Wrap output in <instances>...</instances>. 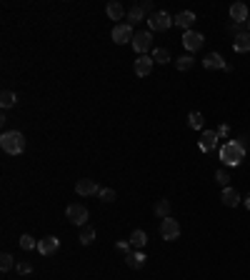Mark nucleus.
<instances>
[{
  "label": "nucleus",
  "mask_w": 250,
  "mask_h": 280,
  "mask_svg": "<svg viewBox=\"0 0 250 280\" xmlns=\"http://www.w3.org/2000/svg\"><path fill=\"white\" fill-rule=\"evenodd\" d=\"M218 155H220L223 165H228V168H238V165L245 160V148H243L238 140H228V143L218 150Z\"/></svg>",
  "instance_id": "obj_1"
},
{
  "label": "nucleus",
  "mask_w": 250,
  "mask_h": 280,
  "mask_svg": "<svg viewBox=\"0 0 250 280\" xmlns=\"http://www.w3.org/2000/svg\"><path fill=\"white\" fill-rule=\"evenodd\" d=\"M0 148L8 155H20L25 150V135L20 130H8V133L0 135Z\"/></svg>",
  "instance_id": "obj_2"
},
{
  "label": "nucleus",
  "mask_w": 250,
  "mask_h": 280,
  "mask_svg": "<svg viewBox=\"0 0 250 280\" xmlns=\"http://www.w3.org/2000/svg\"><path fill=\"white\" fill-rule=\"evenodd\" d=\"M175 20L165 13V10H158V13H153L150 18H148V25H150V33H165L170 25H173Z\"/></svg>",
  "instance_id": "obj_3"
},
{
  "label": "nucleus",
  "mask_w": 250,
  "mask_h": 280,
  "mask_svg": "<svg viewBox=\"0 0 250 280\" xmlns=\"http://www.w3.org/2000/svg\"><path fill=\"white\" fill-rule=\"evenodd\" d=\"M110 38L115 40V45H125V43H133L135 33H133V25L130 23H115Z\"/></svg>",
  "instance_id": "obj_4"
},
{
  "label": "nucleus",
  "mask_w": 250,
  "mask_h": 280,
  "mask_svg": "<svg viewBox=\"0 0 250 280\" xmlns=\"http://www.w3.org/2000/svg\"><path fill=\"white\" fill-rule=\"evenodd\" d=\"M133 50L138 53V55H145L150 48H153V33L150 30H140V33H135V38H133Z\"/></svg>",
  "instance_id": "obj_5"
},
{
  "label": "nucleus",
  "mask_w": 250,
  "mask_h": 280,
  "mask_svg": "<svg viewBox=\"0 0 250 280\" xmlns=\"http://www.w3.org/2000/svg\"><path fill=\"white\" fill-rule=\"evenodd\" d=\"M65 215H68V220H70L73 225H80V228H85V223H88V208H85V205H80V203H73V205H68Z\"/></svg>",
  "instance_id": "obj_6"
},
{
  "label": "nucleus",
  "mask_w": 250,
  "mask_h": 280,
  "mask_svg": "<svg viewBox=\"0 0 250 280\" xmlns=\"http://www.w3.org/2000/svg\"><path fill=\"white\" fill-rule=\"evenodd\" d=\"M160 238L163 240H178L180 238V223L173 220V218L160 220Z\"/></svg>",
  "instance_id": "obj_7"
},
{
  "label": "nucleus",
  "mask_w": 250,
  "mask_h": 280,
  "mask_svg": "<svg viewBox=\"0 0 250 280\" xmlns=\"http://www.w3.org/2000/svg\"><path fill=\"white\" fill-rule=\"evenodd\" d=\"M203 43H205L203 33H195V30H185V33H183V45H185L190 53L200 50V48H203Z\"/></svg>",
  "instance_id": "obj_8"
},
{
  "label": "nucleus",
  "mask_w": 250,
  "mask_h": 280,
  "mask_svg": "<svg viewBox=\"0 0 250 280\" xmlns=\"http://www.w3.org/2000/svg\"><path fill=\"white\" fill-rule=\"evenodd\" d=\"M75 193H78L80 198H88V195H98V193H100V188H98V183H95V180L83 178V180H78V183H75Z\"/></svg>",
  "instance_id": "obj_9"
},
{
  "label": "nucleus",
  "mask_w": 250,
  "mask_h": 280,
  "mask_svg": "<svg viewBox=\"0 0 250 280\" xmlns=\"http://www.w3.org/2000/svg\"><path fill=\"white\" fill-rule=\"evenodd\" d=\"M153 63H155V60H153L150 55H138V58H135V75H138V78H148L150 70H153Z\"/></svg>",
  "instance_id": "obj_10"
},
{
  "label": "nucleus",
  "mask_w": 250,
  "mask_h": 280,
  "mask_svg": "<svg viewBox=\"0 0 250 280\" xmlns=\"http://www.w3.org/2000/svg\"><path fill=\"white\" fill-rule=\"evenodd\" d=\"M218 140H220V138H218V133H215V130H203V135H200V143H198V145H200V150H203V153H213V150H215V145H218Z\"/></svg>",
  "instance_id": "obj_11"
},
{
  "label": "nucleus",
  "mask_w": 250,
  "mask_h": 280,
  "mask_svg": "<svg viewBox=\"0 0 250 280\" xmlns=\"http://www.w3.org/2000/svg\"><path fill=\"white\" fill-rule=\"evenodd\" d=\"M58 248H60V240L55 235H48V238H43L38 243V253L40 255H53V253H58Z\"/></svg>",
  "instance_id": "obj_12"
},
{
  "label": "nucleus",
  "mask_w": 250,
  "mask_h": 280,
  "mask_svg": "<svg viewBox=\"0 0 250 280\" xmlns=\"http://www.w3.org/2000/svg\"><path fill=\"white\" fill-rule=\"evenodd\" d=\"M193 23H195V13L193 10H183L175 15V25L183 28V30H193Z\"/></svg>",
  "instance_id": "obj_13"
},
{
  "label": "nucleus",
  "mask_w": 250,
  "mask_h": 280,
  "mask_svg": "<svg viewBox=\"0 0 250 280\" xmlns=\"http://www.w3.org/2000/svg\"><path fill=\"white\" fill-rule=\"evenodd\" d=\"M225 60H223V55L220 53H210L205 60H203V68H208V70H225Z\"/></svg>",
  "instance_id": "obj_14"
},
{
  "label": "nucleus",
  "mask_w": 250,
  "mask_h": 280,
  "mask_svg": "<svg viewBox=\"0 0 250 280\" xmlns=\"http://www.w3.org/2000/svg\"><path fill=\"white\" fill-rule=\"evenodd\" d=\"M220 200H223V205H228V208H235L243 198H240V193L235 190V188H223V193H220Z\"/></svg>",
  "instance_id": "obj_15"
},
{
  "label": "nucleus",
  "mask_w": 250,
  "mask_h": 280,
  "mask_svg": "<svg viewBox=\"0 0 250 280\" xmlns=\"http://www.w3.org/2000/svg\"><path fill=\"white\" fill-rule=\"evenodd\" d=\"M233 50L235 53H250V33H238L233 40Z\"/></svg>",
  "instance_id": "obj_16"
},
{
  "label": "nucleus",
  "mask_w": 250,
  "mask_h": 280,
  "mask_svg": "<svg viewBox=\"0 0 250 280\" xmlns=\"http://www.w3.org/2000/svg\"><path fill=\"white\" fill-rule=\"evenodd\" d=\"M230 18H233L238 25H240L243 20H248V5H245V3H233V5H230Z\"/></svg>",
  "instance_id": "obj_17"
},
{
  "label": "nucleus",
  "mask_w": 250,
  "mask_h": 280,
  "mask_svg": "<svg viewBox=\"0 0 250 280\" xmlns=\"http://www.w3.org/2000/svg\"><path fill=\"white\" fill-rule=\"evenodd\" d=\"M145 253H140V250H133L130 255H125V263H128V268H133V270H140L143 265H145Z\"/></svg>",
  "instance_id": "obj_18"
},
{
  "label": "nucleus",
  "mask_w": 250,
  "mask_h": 280,
  "mask_svg": "<svg viewBox=\"0 0 250 280\" xmlns=\"http://www.w3.org/2000/svg\"><path fill=\"white\" fill-rule=\"evenodd\" d=\"M145 243H148V233H145V230L138 228V230L130 233V245H133V250H143Z\"/></svg>",
  "instance_id": "obj_19"
},
{
  "label": "nucleus",
  "mask_w": 250,
  "mask_h": 280,
  "mask_svg": "<svg viewBox=\"0 0 250 280\" xmlns=\"http://www.w3.org/2000/svg\"><path fill=\"white\" fill-rule=\"evenodd\" d=\"M105 13H108V18L110 20H123V15H125V10H123V5L120 3H108V8H105Z\"/></svg>",
  "instance_id": "obj_20"
},
{
  "label": "nucleus",
  "mask_w": 250,
  "mask_h": 280,
  "mask_svg": "<svg viewBox=\"0 0 250 280\" xmlns=\"http://www.w3.org/2000/svg\"><path fill=\"white\" fill-rule=\"evenodd\" d=\"M153 210H155V215H158V218H163V220H165V218H170V200H158Z\"/></svg>",
  "instance_id": "obj_21"
},
{
  "label": "nucleus",
  "mask_w": 250,
  "mask_h": 280,
  "mask_svg": "<svg viewBox=\"0 0 250 280\" xmlns=\"http://www.w3.org/2000/svg\"><path fill=\"white\" fill-rule=\"evenodd\" d=\"M15 103H18V95H15V93H10V90H3V95H0V105H3V108L8 110V108H13Z\"/></svg>",
  "instance_id": "obj_22"
},
{
  "label": "nucleus",
  "mask_w": 250,
  "mask_h": 280,
  "mask_svg": "<svg viewBox=\"0 0 250 280\" xmlns=\"http://www.w3.org/2000/svg\"><path fill=\"white\" fill-rule=\"evenodd\" d=\"M13 265H18V263H15V258H13L10 253H3V255H0V270H3V273L13 270Z\"/></svg>",
  "instance_id": "obj_23"
},
{
  "label": "nucleus",
  "mask_w": 250,
  "mask_h": 280,
  "mask_svg": "<svg viewBox=\"0 0 250 280\" xmlns=\"http://www.w3.org/2000/svg\"><path fill=\"white\" fill-rule=\"evenodd\" d=\"M143 18H145V13H143L140 5H133V8L128 10V23H130V25H133V23H140Z\"/></svg>",
  "instance_id": "obj_24"
},
{
  "label": "nucleus",
  "mask_w": 250,
  "mask_h": 280,
  "mask_svg": "<svg viewBox=\"0 0 250 280\" xmlns=\"http://www.w3.org/2000/svg\"><path fill=\"white\" fill-rule=\"evenodd\" d=\"M150 58H153L155 63H160V65H165V63H170V53H168L165 48H155Z\"/></svg>",
  "instance_id": "obj_25"
},
{
  "label": "nucleus",
  "mask_w": 250,
  "mask_h": 280,
  "mask_svg": "<svg viewBox=\"0 0 250 280\" xmlns=\"http://www.w3.org/2000/svg\"><path fill=\"white\" fill-rule=\"evenodd\" d=\"M203 123H205V120H203V113H195V110H193V113L188 115V125H190L193 130H203Z\"/></svg>",
  "instance_id": "obj_26"
},
{
  "label": "nucleus",
  "mask_w": 250,
  "mask_h": 280,
  "mask_svg": "<svg viewBox=\"0 0 250 280\" xmlns=\"http://www.w3.org/2000/svg\"><path fill=\"white\" fill-rule=\"evenodd\" d=\"M78 240H80L83 245H90V243L95 240V228H88V225H85V228L80 230V238H78Z\"/></svg>",
  "instance_id": "obj_27"
},
{
  "label": "nucleus",
  "mask_w": 250,
  "mask_h": 280,
  "mask_svg": "<svg viewBox=\"0 0 250 280\" xmlns=\"http://www.w3.org/2000/svg\"><path fill=\"white\" fill-rule=\"evenodd\" d=\"M38 243H40V240H35V238H33V235H28V233H25V235H20V248H23V250H35V248H38Z\"/></svg>",
  "instance_id": "obj_28"
},
{
  "label": "nucleus",
  "mask_w": 250,
  "mask_h": 280,
  "mask_svg": "<svg viewBox=\"0 0 250 280\" xmlns=\"http://www.w3.org/2000/svg\"><path fill=\"white\" fill-rule=\"evenodd\" d=\"M193 63H195V60H193L190 55H183V58H178V60H175V68H178L180 73H185V70H190V68H193Z\"/></svg>",
  "instance_id": "obj_29"
},
{
  "label": "nucleus",
  "mask_w": 250,
  "mask_h": 280,
  "mask_svg": "<svg viewBox=\"0 0 250 280\" xmlns=\"http://www.w3.org/2000/svg\"><path fill=\"white\" fill-rule=\"evenodd\" d=\"M98 198H100L103 203H113V200H115V190H113V188H100Z\"/></svg>",
  "instance_id": "obj_30"
},
{
  "label": "nucleus",
  "mask_w": 250,
  "mask_h": 280,
  "mask_svg": "<svg viewBox=\"0 0 250 280\" xmlns=\"http://www.w3.org/2000/svg\"><path fill=\"white\" fill-rule=\"evenodd\" d=\"M228 180H230V175H228V170H215V183H218V185H223V188H228Z\"/></svg>",
  "instance_id": "obj_31"
},
{
  "label": "nucleus",
  "mask_w": 250,
  "mask_h": 280,
  "mask_svg": "<svg viewBox=\"0 0 250 280\" xmlns=\"http://www.w3.org/2000/svg\"><path fill=\"white\" fill-rule=\"evenodd\" d=\"M15 270H18L20 275H30V273H33V265H30L28 260H20V263L15 265Z\"/></svg>",
  "instance_id": "obj_32"
},
{
  "label": "nucleus",
  "mask_w": 250,
  "mask_h": 280,
  "mask_svg": "<svg viewBox=\"0 0 250 280\" xmlns=\"http://www.w3.org/2000/svg\"><path fill=\"white\" fill-rule=\"evenodd\" d=\"M118 250H120L123 255H130V253H133V245H130V240H118Z\"/></svg>",
  "instance_id": "obj_33"
},
{
  "label": "nucleus",
  "mask_w": 250,
  "mask_h": 280,
  "mask_svg": "<svg viewBox=\"0 0 250 280\" xmlns=\"http://www.w3.org/2000/svg\"><path fill=\"white\" fill-rule=\"evenodd\" d=\"M140 8H143V13L145 15H153L155 10H153V3H150V0H143V3H140Z\"/></svg>",
  "instance_id": "obj_34"
},
{
  "label": "nucleus",
  "mask_w": 250,
  "mask_h": 280,
  "mask_svg": "<svg viewBox=\"0 0 250 280\" xmlns=\"http://www.w3.org/2000/svg\"><path fill=\"white\" fill-rule=\"evenodd\" d=\"M215 133H218V138H228V135H230V128H228V125H220Z\"/></svg>",
  "instance_id": "obj_35"
},
{
  "label": "nucleus",
  "mask_w": 250,
  "mask_h": 280,
  "mask_svg": "<svg viewBox=\"0 0 250 280\" xmlns=\"http://www.w3.org/2000/svg\"><path fill=\"white\" fill-rule=\"evenodd\" d=\"M245 208H248V210H250V193H248V195H245Z\"/></svg>",
  "instance_id": "obj_36"
}]
</instances>
